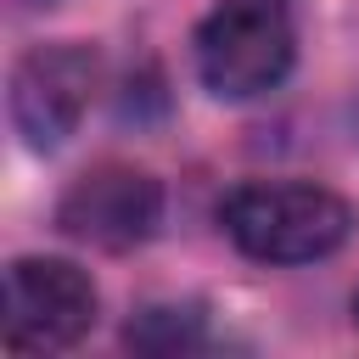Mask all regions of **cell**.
<instances>
[{"mask_svg":"<svg viewBox=\"0 0 359 359\" xmlns=\"http://www.w3.org/2000/svg\"><path fill=\"white\" fill-rule=\"evenodd\" d=\"M353 325H359V292H353Z\"/></svg>","mask_w":359,"mask_h":359,"instance_id":"obj_6","label":"cell"},{"mask_svg":"<svg viewBox=\"0 0 359 359\" xmlns=\"http://www.w3.org/2000/svg\"><path fill=\"white\" fill-rule=\"evenodd\" d=\"M95 73H101L95 50H84V45H34L11 67V123H17V135L39 151L62 146L79 129L90 95H95Z\"/></svg>","mask_w":359,"mask_h":359,"instance_id":"obj_4","label":"cell"},{"mask_svg":"<svg viewBox=\"0 0 359 359\" xmlns=\"http://www.w3.org/2000/svg\"><path fill=\"white\" fill-rule=\"evenodd\" d=\"M95 325V280L67 258H17L6 269V342L73 348Z\"/></svg>","mask_w":359,"mask_h":359,"instance_id":"obj_3","label":"cell"},{"mask_svg":"<svg viewBox=\"0 0 359 359\" xmlns=\"http://www.w3.org/2000/svg\"><path fill=\"white\" fill-rule=\"evenodd\" d=\"M224 236L258 264H314L342 247L348 202L309 180H252L219 202Z\"/></svg>","mask_w":359,"mask_h":359,"instance_id":"obj_1","label":"cell"},{"mask_svg":"<svg viewBox=\"0 0 359 359\" xmlns=\"http://www.w3.org/2000/svg\"><path fill=\"white\" fill-rule=\"evenodd\" d=\"M157 213H163L157 180L146 168H129V163H101L90 174H79L67 185V196L56 202L62 236H73L84 247H107V252L146 241L157 230Z\"/></svg>","mask_w":359,"mask_h":359,"instance_id":"obj_5","label":"cell"},{"mask_svg":"<svg viewBox=\"0 0 359 359\" xmlns=\"http://www.w3.org/2000/svg\"><path fill=\"white\" fill-rule=\"evenodd\" d=\"M297 34L286 0H219L196 28V73L219 101H252L292 73Z\"/></svg>","mask_w":359,"mask_h":359,"instance_id":"obj_2","label":"cell"}]
</instances>
